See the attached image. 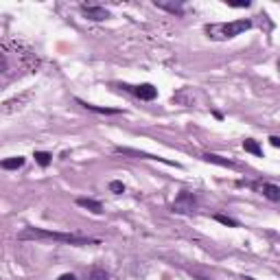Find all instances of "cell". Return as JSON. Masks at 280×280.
Masks as SVG:
<instances>
[{
  "instance_id": "5bb4252c",
  "label": "cell",
  "mask_w": 280,
  "mask_h": 280,
  "mask_svg": "<svg viewBox=\"0 0 280 280\" xmlns=\"http://www.w3.org/2000/svg\"><path fill=\"white\" fill-rule=\"evenodd\" d=\"M33 158H35V162L40 164L42 169H46L48 164L53 162V153H48V151H35L33 153Z\"/></svg>"
},
{
  "instance_id": "3957f363",
  "label": "cell",
  "mask_w": 280,
  "mask_h": 280,
  "mask_svg": "<svg viewBox=\"0 0 280 280\" xmlns=\"http://www.w3.org/2000/svg\"><path fill=\"white\" fill-rule=\"evenodd\" d=\"M171 208H173V212H178V215H188V212H195L197 195L190 193V190H180Z\"/></svg>"
},
{
  "instance_id": "9a60e30c",
  "label": "cell",
  "mask_w": 280,
  "mask_h": 280,
  "mask_svg": "<svg viewBox=\"0 0 280 280\" xmlns=\"http://www.w3.org/2000/svg\"><path fill=\"white\" fill-rule=\"evenodd\" d=\"M215 219L219 223H223V226H228V228H241V223L237 221V219H232V217H226V215H215Z\"/></svg>"
},
{
  "instance_id": "52a82bcc",
  "label": "cell",
  "mask_w": 280,
  "mask_h": 280,
  "mask_svg": "<svg viewBox=\"0 0 280 280\" xmlns=\"http://www.w3.org/2000/svg\"><path fill=\"white\" fill-rule=\"evenodd\" d=\"M81 13H84V18L94 20V22L109 18V11L105 7H98V4H81Z\"/></svg>"
},
{
  "instance_id": "ba28073f",
  "label": "cell",
  "mask_w": 280,
  "mask_h": 280,
  "mask_svg": "<svg viewBox=\"0 0 280 280\" xmlns=\"http://www.w3.org/2000/svg\"><path fill=\"white\" fill-rule=\"evenodd\" d=\"M156 7L158 9H164V11H169V13H173V15H184V2H169V0H156Z\"/></svg>"
},
{
  "instance_id": "9c48e42d",
  "label": "cell",
  "mask_w": 280,
  "mask_h": 280,
  "mask_svg": "<svg viewBox=\"0 0 280 280\" xmlns=\"http://www.w3.org/2000/svg\"><path fill=\"white\" fill-rule=\"evenodd\" d=\"M77 206L86 208V210L94 212V215H101V212H103V204H101V201L90 199V197H79V199H77Z\"/></svg>"
},
{
  "instance_id": "8992f818",
  "label": "cell",
  "mask_w": 280,
  "mask_h": 280,
  "mask_svg": "<svg viewBox=\"0 0 280 280\" xmlns=\"http://www.w3.org/2000/svg\"><path fill=\"white\" fill-rule=\"evenodd\" d=\"M116 153H120V156L145 158V160H158V162H164V164H169V167H180L178 162H173V160H167V158H160V156H151V153H145V151H136V149H127V147H116Z\"/></svg>"
},
{
  "instance_id": "e0dca14e",
  "label": "cell",
  "mask_w": 280,
  "mask_h": 280,
  "mask_svg": "<svg viewBox=\"0 0 280 280\" xmlns=\"http://www.w3.org/2000/svg\"><path fill=\"white\" fill-rule=\"evenodd\" d=\"M109 190H112V193H116V195H120V193H125V184L118 182V180H112V182H109Z\"/></svg>"
},
{
  "instance_id": "2e32d148",
  "label": "cell",
  "mask_w": 280,
  "mask_h": 280,
  "mask_svg": "<svg viewBox=\"0 0 280 280\" xmlns=\"http://www.w3.org/2000/svg\"><path fill=\"white\" fill-rule=\"evenodd\" d=\"M88 280H109V276L103 270H98V267H94V270L90 272V278Z\"/></svg>"
},
{
  "instance_id": "30bf717a",
  "label": "cell",
  "mask_w": 280,
  "mask_h": 280,
  "mask_svg": "<svg viewBox=\"0 0 280 280\" xmlns=\"http://www.w3.org/2000/svg\"><path fill=\"white\" fill-rule=\"evenodd\" d=\"M77 103H79V105H84L86 109H90V112H96V114H123V109H116V107H98V105H92V103L81 101V98H77Z\"/></svg>"
},
{
  "instance_id": "7a4b0ae2",
  "label": "cell",
  "mask_w": 280,
  "mask_h": 280,
  "mask_svg": "<svg viewBox=\"0 0 280 280\" xmlns=\"http://www.w3.org/2000/svg\"><path fill=\"white\" fill-rule=\"evenodd\" d=\"M252 29V20L243 18V20H234V22H210V24L204 26L206 35L215 42H226L232 40V37L241 35V33Z\"/></svg>"
},
{
  "instance_id": "4fadbf2b",
  "label": "cell",
  "mask_w": 280,
  "mask_h": 280,
  "mask_svg": "<svg viewBox=\"0 0 280 280\" xmlns=\"http://www.w3.org/2000/svg\"><path fill=\"white\" fill-rule=\"evenodd\" d=\"M243 149L248 151V153H252V156H259V158H263V147H261L254 138H245V140H243Z\"/></svg>"
},
{
  "instance_id": "ac0fdd59",
  "label": "cell",
  "mask_w": 280,
  "mask_h": 280,
  "mask_svg": "<svg viewBox=\"0 0 280 280\" xmlns=\"http://www.w3.org/2000/svg\"><path fill=\"white\" fill-rule=\"evenodd\" d=\"M270 142H272V147L280 149V136H270Z\"/></svg>"
},
{
  "instance_id": "6da1fadb",
  "label": "cell",
  "mask_w": 280,
  "mask_h": 280,
  "mask_svg": "<svg viewBox=\"0 0 280 280\" xmlns=\"http://www.w3.org/2000/svg\"><path fill=\"white\" fill-rule=\"evenodd\" d=\"M20 241H29V239H51L59 241L66 245H98L96 239L90 237H79V234H64V232H51V230H42V228H26L18 234Z\"/></svg>"
},
{
  "instance_id": "8fae6325",
  "label": "cell",
  "mask_w": 280,
  "mask_h": 280,
  "mask_svg": "<svg viewBox=\"0 0 280 280\" xmlns=\"http://www.w3.org/2000/svg\"><path fill=\"white\" fill-rule=\"evenodd\" d=\"M24 158L22 156H13V158H7V160H2L0 162V167L4 169V171H15V169H22L24 167Z\"/></svg>"
},
{
  "instance_id": "ffe728a7",
  "label": "cell",
  "mask_w": 280,
  "mask_h": 280,
  "mask_svg": "<svg viewBox=\"0 0 280 280\" xmlns=\"http://www.w3.org/2000/svg\"><path fill=\"white\" fill-rule=\"evenodd\" d=\"M57 280H77V278L73 276V274H62V276H59Z\"/></svg>"
},
{
  "instance_id": "7c38bea8",
  "label": "cell",
  "mask_w": 280,
  "mask_h": 280,
  "mask_svg": "<svg viewBox=\"0 0 280 280\" xmlns=\"http://www.w3.org/2000/svg\"><path fill=\"white\" fill-rule=\"evenodd\" d=\"M201 160H206V162H212V164H219V167H228V169H234V162H232V160H226V158L217 156V153H204V156H201Z\"/></svg>"
},
{
  "instance_id": "5b68a950",
  "label": "cell",
  "mask_w": 280,
  "mask_h": 280,
  "mask_svg": "<svg viewBox=\"0 0 280 280\" xmlns=\"http://www.w3.org/2000/svg\"><path fill=\"white\" fill-rule=\"evenodd\" d=\"M239 186H250V188L259 190L263 197H267V199L274 201V204L280 201V186H276V184H270V182H239Z\"/></svg>"
},
{
  "instance_id": "277c9868",
  "label": "cell",
  "mask_w": 280,
  "mask_h": 280,
  "mask_svg": "<svg viewBox=\"0 0 280 280\" xmlns=\"http://www.w3.org/2000/svg\"><path fill=\"white\" fill-rule=\"evenodd\" d=\"M118 88L131 92L140 98V101H156L158 98V88L153 84H140V86H129V84H118Z\"/></svg>"
},
{
  "instance_id": "d6986e66",
  "label": "cell",
  "mask_w": 280,
  "mask_h": 280,
  "mask_svg": "<svg viewBox=\"0 0 280 280\" xmlns=\"http://www.w3.org/2000/svg\"><path fill=\"white\" fill-rule=\"evenodd\" d=\"M230 7H237V9H241V7H250V2L245 0V2H228Z\"/></svg>"
}]
</instances>
